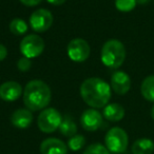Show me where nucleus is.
<instances>
[{
    "label": "nucleus",
    "mask_w": 154,
    "mask_h": 154,
    "mask_svg": "<svg viewBox=\"0 0 154 154\" xmlns=\"http://www.w3.org/2000/svg\"><path fill=\"white\" fill-rule=\"evenodd\" d=\"M80 96L91 108H105L111 98V87L100 78H88L80 86Z\"/></svg>",
    "instance_id": "nucleus-1"
},
{
    "label": "nucleus",
    "mask_w": 154,
    "mask_h": 154,
    "mask_svg": "<svg viewBox=\"0 0 154 154\" xmlns=\"http://www.w3.org/2000/svg\"><path fill=\"white\" fill-rule=\"evenodd\" d=\"M51 89L45 82L39 79L31 80L23 91V103L30 111H39L48 107L51 101Z\"/></svg>",
    "instance_id": "nucleus-2"
},
{
    "label": "nucleus",
    "mask_w": 154,
    "mask_h": 154,
    "mask_svg": "<svg viewBox=\"0 0 154 154\" xmlns=\"http://www.w3.org/2000/svg\"><path fill=\"white\" fill-rule=\"evenodd\" d=\"M100 57L103 63L108 68H119L126 59L125 45L117 39H109L103 45Z\"/></svg>",
    "instance_id": "nucleus-3"
},
{
    "label": "nucleus",
    "mask_w": 154,
    "mask_h": 154,
    "mask_svg": "<svg viewBox=\"0 0 154 154\" xmlns=\"http://www.w3.org/2000/svg\"><path fill=\"white\" fill-rule=\"evenodd\" d=\"M107 149L111 153L120 154L127 150L129 145V137L127 132L119 127H114L107 132L105 137Z\"/></svg>",
    "instance_id": "nucleus-4"
},
{
    "label": "nucleus",
    "mask_w": 154,
    "mask_h": 154,
    "mask_svg": "<svg viewBox=\"0 0 154 154\" xmlns=\"http://www.w3.org/2000/svg\"><path fill=\"white\" fill-rule=\"evenodd\" d=\"M62 122V116L59 112L54 108H47L41 111L39 114L37 125L41 132L53 133L59 129Z\"/></svg>",
    "instance_id": "nucleus-5"
},
{
    "label": "nucleus",
    "mask_w": 154,
    "mask_h": 154,
    "mask_svg": "<svg viewBox=\"0 0 154 154\" xmlns=\"http://www.w3.org/2000/svg\"><path fill=\"white\" fill-rule=\"evenodd\" d=\"M45 50V41L39 35H26L20 42V52L26 58H36Z\"/></svg>",
    "instance_id": "nucleus-6"
},
{
    "label": "nucleus",
    "mask_w": 154,
    "mask_h": 154,
    "mask_svg": "<svg viewBox=\"0 0 154 154\" xmlns=\"http://www.w3.org/2000/svg\"><path fill=\"white\" fill-rule=\"evenodd\" d=\"M68 55L71 60L75 62H84L89 58L91 49L89 43L82 38H75L69 42Z\"/></svg>",
    "instance_id": "nucleus-7"
},
{
    "label": "nucleus",
    "mask_w": 154,
    "mask_h": 154,
    "mask_svg": "<svg viewBox=\"0 0 154 154\" xmlns=\"http://www.w3.org/2000/svg\"><path fill=\"white\" fill-rule=\"evenodd\" d=\"M53 23V15L45 9H38L32 13L30 17V24L33 31L42 33L48 31Z\"/></svg>",
    "instance_id": "nucleus-8"
},
{
    "label": "nucleus",
    "mask_w": 154,
    "mask_h": 154,
    "mask_svg": "<svg viewBox=\"0 0 154 154\" xmlns=\"http://www.w3.org/2000/svg\"><path fill=\"white\" fill-rule=\"evenodd\" d=\"M80 124L86 131H96L103 125V115L97 110L88 109L82 114Z\"/></svg>",
    "instance_id": "nucleus-9"
},
{
    "label": "nucleus",
    "mask_w": 154,
    "mask_h": 154,
    "mask_svg": "<svg viewBox=\"0 0 154 154\" xmlns=\"http://www.w3.org/2000/svg\"><path fill=\"white\" fill-rule=\"evenodd\" d=\"M111 88L116 94L125 95L131 88V79L126 72L117 71L111 77Z\"/></svg>",
    "instance_id": "nucleus-10"
},
{
    "label": "nucleus",
    "mask_w": 154,
    "mask_h": 154,
    "mask_svg": "<svg viewBox=\"0 0 154 154\" xmlns=\"http://www.w3.org/2000/svg\"><path fill=\"white\" fill-rule=\"evenodd\" d=\"M23 93L17 82H5L0 86V98L5 101H15Z\"/></svg>",
    "instance_id": "nucleus-11"
},
{
    "label": "nucleus",
    "mask_w": 154,
    "mask_h": 154,
    "mask_svg": "<svg viewBox=\"0 0 154 154\" xmlns=\"http://www.w3.org/2000/svg\"><path fill=\"white\" fill-rule=\"evenodd\" d=\"M41 154H68V147L62 140L55 137L47 138L40 143Z\"/></svg>",
    "instance_id": "nucleus-12"
},
{
    "label": "nucleus",
    "mask_w": 154,
    "mask_h": 154,
    "mask_svg": "<svg viewBox=\"0 0 154 154\" xmlns=\"http://www.w3.org/2000/svg\"><path fill=\"white\" fill-rule=\"evenodd\" d=\"M33 122L32 111L29 109H18L13 112L11 116V122L18 129H26Z\"/></svg>",
    "instance_id": "nucleus-13"
},
{
    "label": "nucleus",
    "mask_w": 154,
    "mask_h": 154,
    "mask_svg": "<svg viewBox=\"0 0 154 154\" xmlns=\"http://www.w3.org/2000/svg\"><path fill=\"white\" fill-rule=\"evenodd\" d=\"M103 115L109 122H119L125 116V109L119 103H109L103 108Z\"/></svg>",
    "instance_id": "nucleus-14"
},
{
    "label": "nucleus",
    "mask_w": 154,
    "mask_h": 154,
    "mask_svg": "<svg viewBox=\"0 0 154 154\" xmlns=\"http://www.w3.org/2000/svg\"><path fill=\"white\" fill-rule=\"evenodd\" d=\"M131 151L133 154H152L154 152V141L150 138H139L134 141Z\"/></svg>",
    "instance_id": "nucleus-15"
},
{
    "label": "nucleus",
    "mask_w": 154,
    "mask_h": 154,
    "mask_svg": "<svg viewBox=\"0 0 154 154\" xmlns=\"http://www.w3.org/2000/svg\"><path fill=\"white\" fill-rule=\"evenodd\" d=\"M140 92L146 100L154 103V75H149L143 80Z\"/></svg>",
    "instance_id": "nucleus-16"
},
{
    "label": "nucleus",
    "mask_w": 154,
    "mask_h": 154,
    "mask_svg": "<svg viewBox=\"0 0 154 154\" xmlns=\"http://www.w3.org/2000/svg\"><path fill=\"white\" fill-rule=\"evenodd\" d=\"M59 131L63 136L72 137L76 134L77 126L70 116H66L64 118H62V122L59 127Z\"/></svg>",
    "instance_id": "nucleus-17"
},
{
    "label": "nucleus",
    "mask_w": 154,
    "mask_h": 154,
    "mask_svg": "<svg viewBox=\"0 0 154 154\" xmlns=\"http://www.w3.org/2000/svg\"><path fill=\"white\" fill-rule=\"evenodd\" d=\"M10 31L13 33L14 35H23L28 31V24L24 20L20 19V18H15L11 21L10 23Z\"/></svg>",
    "instance_id": "nucleus-18"
},
{
    "label": "nucleus",
    "mask_w": 154,
    "mask_h": 154,
    "mask_svg": "<svg viewBox=\"0 0 154 154\" xmlns=\"http://www.w3.org/2000/svg\"><path fill=\"white\" fill-rule=\"evenodd\" d=\"M85 143H86L85 136L80 134H75L74 136L70 137V139L68 140V148L72 151H79L82 149Z\"/></svg>",
    "instance_id": "nucleus-19"
},
{
    "label": "nucleus",
    "mask_w": 154,
    "mask_h": 154,
    "mask_svg": "<svg viewBox=\"0 0 154 154\" xmlns=\"http://www.w3.org/2000/svg\"><path fill=\"white\" fill-rule=\"evenodd\" d=\"M136 0H115V7L120 12H131L136 7Z\"/></svg>",
    "instance_id": "nucleus-20"
},
{
    "label": "nucleus",
    "mask_w": 154,
    "mask_h": 154,
    "mask_svg": "<svg viewBox=\"0 0 154 154\" xmlns=\"http://www.w3.org/2000/svg\"><path fill=\"white\" fill-rule=\"evenodd\" d=\"M111 152L107 149V147L101 143H92L86 148L84 154H110Z\"/></svg>",
    "instance_id": "nucleus-21"
},
{
    "label": "nucleus",
    "mask_w": 154,
    "mask_h": 154,
    "mask_svg": "<svg viewBox=\"0 0 154 154\" xmlns=\"http://www.w3.org/2000/svg\"><path fill=\"white\" fill-rule=\"evenodd\" d=\"M31 64H32V61H31L30 58H26V57H21L17 62V68L19 71L21 72H26V71L30 70L31 68Z\"/></svg>",
    "instance_id": "nucleus-22"
},
{
    "label": "nucleus",
    "mask_w": 154,
    "mask_h": 154,
    "mask_svg": "<svg viewBox=\"0 0 154 154\" xmlns=\"http://www.w3.org/2000/svg\"><path fill=\"white\" fill-rule=\"evenodd\" d=\"M19 1L26 7H35L41 2V0H19Z\"/></svg>",
    "instance_id": "nucleus-23"
},
{
    "label": "nucleus",
    "mask_w": 154,
    "mask_h": 154,
    "mask_svg": "<svg viewBox=\"0 0 154 154\" xmlns=\"http://www.w3.org/2000/svg\"><path fill=\"white\" fill-rule=\"evenodd\" d=\"M8 55V50L3 45L0 43V61H2Z\"/></svg>",
    "instance_id": "nucleus-24"
},
{
    "label": "nucleus",
    "mask_w": 154,
    "mask_h": 154,
    "mask_svg": "<svg viewBox=\"0 0 154 154\" xmlns=\"http://www.w3.org/2000/svg\"><path fill=\"white\" fill-rule=\"evenodd\" d=\"M47 1L53 5H61L66 2V0H47Z\"/></svg>",
    "instance_id": "nucleus-25"
},
{
    "label": "nucleus",
    "mask_w": 154,
    "mask_h": 154,
    "mask_svg": "<svg viewBox=\"0 0 154 154\" xmlns=\"http://www.w3.org/2000/svg\"><path fill=\"white\" fill-rule=\"evenodd\" d=\"M136 2L139 5H146V3L150 2V0H136Z\"/></svg>",
    "instance_id": "nucleus-26"
},
{
    "label": "nucleus",
    "mask_w": 154,
    "mask_h": 154,
    "mask_svg": "<svg viewBox=\"0 0 154 154\" xmlns=\"http://www.w3.org/2000/svg\"><path fill=\"white\" fill-rule=\"evenodd\" d=\"M151 117H152V119L154 120V106L152 107V110H151Z\"/></svg>",
    "instance_id": "nucleus-27"
}]
</instances>
